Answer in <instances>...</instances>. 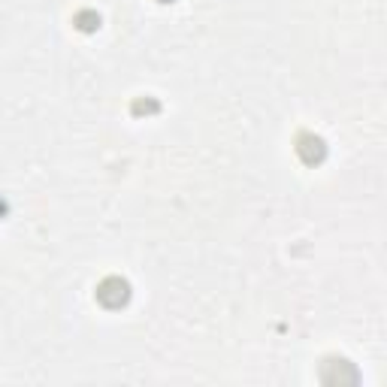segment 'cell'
I'll return each mask as SVG.
<instances>
[{
  "label": "cell",
  "instance_id": "1",
  "mask_svg": "<svg viewBox=\"0 0 387 387\" xmlns=\"http://www.w3.org/2000/svg\"><path fill=\"white\" fill-rule=\"evenodd\" d=\"M97 300L103 302L106 309H121L127 300H131V285L118 276H109L97 285Z\"/></svg>",
  "mask_w": 387,
  "mask_h": 387
},
{
  "label": "cell",
  "instance_id": "2",
  "mask_svg": "<svg viewBox=\"0 0 387 387\" xmlns=\"http://www.w3.org/2000/svg\"><path fill=\"white\" fill-rule=\"evenodd\" d=\"M297 155L302 157L306 164H321L327 157V142L315 133H302L297 140Z\"/></svg>",
  "mask_w": 387,
  "mask_h": 387
},
{
  "label": "cell",
  "instance_id": "3",
  "mask_svg": "<svg viewBox=\"0 0 387 387\" xmlns=\"http://www.w3.org/2000/svg\"><path fill=\"white\" fill-rule=\"evenodd\" d=\"M76 27L85 30V34H88V30H97V27H100V15L91 12V10H82L79 15H76Z\"/></svg>",
  "mask_w": 387,
  "mask_h": 387
},
{
  "label": "cell",
  "instance_id": "4",
  "mask_svg": "<svg viewBox=\"0 0 387 387\" xmlns=\"http://www.w3.org/2000/svg\"><path fill=\"white\" fill-rule=\"evenodd\" d=\"M133 112H157V103L155 100H136Z\"/></svg>",
  "mask_w": 387,
  "mask_h": 387
},
{
  "label": "cell",
  "instance_id": "5",
  "mask_svg": "<svg viewBox=\"0 0 387 387\" xmlns=\"http://www.w3.org/2000/svg\"><path fill=\"white\" fill-rule=\"evenodd\" d=\"M161 3H173V0H161Z\"/></svg>",
  "mask_w": 387,
  "mask_h": 387
}]
</instances>
